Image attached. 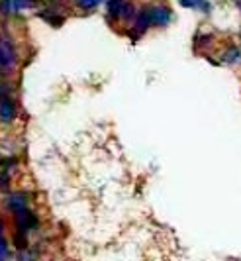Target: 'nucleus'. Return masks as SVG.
I'll return each instance as SVG.
<instances>
[{"label": "nucleus", "instance_id": "obj_1", "mask_svg": "<svg viewBox=\"0 0 241 261\" xmlns=\"http://www.w3.org/2000/svg\"><path fill=\"white\" fill-rule=\"evenodd\" d=\"M18 61L16 47H14L12 39L6 36H0V71H10Z\"/></svg>", "mask_w": 241, "mask_h": 261}, {"label": "nucleus", "instance_id": "obj_2", "mask_svg": "<svg viewBox=\"0 0 241 261\" xmlns=\"http://www.w3.org/2000/svg\"><path fill=\"white\" fill-rule=\"evenodd\" d=\"M106 10L108 16L116 20H128L134 16V6L130 4V0H108Z\"/></svg>", "mask_w": 241, "mask_h": 261}, {"label": "nucleus", "instance_id": "obj_3", "mask_svg": "<svg viewBox=\"0 0 241 261\" xmlns=\"http://www.w3.org/2000/svg\"><path fill=\"white\" fill-rule=\"evenodd\" d=\"M16 224H18V234L26 236L27 230H32V228L38 226V218H36V214L32 210L26 208L16 214Z\"/></svg>", "mask_w": 241, "mask_h": 261}, {"label": "nucleus", "instance_id": "obj_4", "mask_svg": "<svg viewBox=\"0 0 241 261\" xmlns=\"http://www.w3.org/2000/svg\"><path fill=\"white\" fill-rule=\"evenodd\" d=\"M151 26H153V20H151V6H145V8H141L139 12L135 14L134 32L137 36H141V34H145Z\"/></svg>", "mask_w": 241, "mask_h": 261}, {"label": "nucleus", "instance_id": "obj_5", "mask_svg": "<svg viewBox=\"0 0 241 261\" xmlns=\"http://www.w3.org/2000/svg\"><path fill=\"white\" fill-rule=\"evenodd\" d=\"M171 18H173L171 8L161 6V4H159V6H151V20H153V26H157V28L169 26Z\"/></svg>", "mask_w": 241, "mask_h": 261}, {"label": "nucleus", "instance_id": "obj_6", "mask_svg": "<svg viewBox=\"0 0 241 261\" xmlns=\"http://www.w3.org/2000/svg\"><path fill=\"white\" fill-rule=\"evenodd\" d=\"M6 206L12 210L14 214H18V212L26 210L27 208L26 195H22V193H12V195H8L6 196Z\"/></svg>", "mask_w": 241, "mask_h": 261}, {"label": "nucleus", "instance_id": "obj_7", "mask_svg": "<svg viewBox=\"0 0 241 261\" xmlns=\"http://www.w3.org/2000/svg\"><path fill=\"white\" fill-rule=\"evenodd\" d=\"M14 118H16V105L10 98L2 100L0 102V122L2 124H10V122H14Z\"/></svg>", "mask_w": 241, "mask_h": 261}, {"label": "nucleus", "instance_id": "obj_8", "mask_svg": "<svg viewBox=\"0 0 241 261\" xmlns=\"http://www.w3.org/2000/svg\"><path fill=\"white\" fill-rule=\"evenodd\" d=\"M178 2H180V6L190 8V10H200L204 14L212 12V4L208 0H178Z\"/></svg>", "mask_w": 241, "mask_h": 261}, {"label": "nucleus", "instance_id": "obj_9", "mask_svg": "<svg viewBox=\"0 0 241 261\" xmlns=\"http://www.w3.org/2000/svg\"><path fill=\"white\" fill-rule=\"evenodd\" d=\"M226 63H237L241 59V49L239 47H235V45H231L228 51L224 53V57H222Z\"/></svg>", "mask_w": 241, "mask_h": 261}, {"label": "nucleus", "instance_id": "obj_10", "mask_svg": "<svg viewBox=\"0 0 241 261\" xmlns=\"http://www.w3.org/2000/svg\"><path fill=\"white\" fill-rule=\"evenodd\" d=\"M10 244L6 242L4 236H0V261H8L10 259Z\"/></svg>", "mask_w": 241, "mask_h": 261}, {"label": "nucleus", "instance_id": "obj_11", "mask_svg": "<svg viewBox=\"0 0 241 261\" xmlns=\"http://www.w3.org/2000/svg\"><path fill=\"white\" fill-rule=\"evenodd\" d=\"M104 0H75V4L79 6L80 10H94L96 6H100Z\"/></svg>", "mask_w": 241, "mask_h": 261}, {"label": "nucleus", "instance_id": "obj_12", "mask_svg": "<svg viewBox=\"0 0 241 261\" xmlns=\"http://www.w3.org/2000/svg\"><path fill=\"white\" fill-rule=\"evenodd\" d=\"M38 4V0H14V10H29Z\"/></svg>", "mask_w": 241, "mask_h": 261}, {"label": "nucleus", "instance_id": "obj_13", "mask_svg": "<svg viewBox=\"0 0 241 261\" xmlns=\"http://www.w3.org/2000/svg\"><path fill=\"white\" fill-rule=\"evenodd\" d=\"M18 261H36V255L27 248H24L20 249V253H18Z\"/></svg>", "mask_w": 241, "mask_h": 261}, {"label": "nucleus", "instance_id": "obj_14", "mask_svg": "<svg viewBox=\"0 0 241 261\" xmlns=\"http://www.w3.org/2000/svg\"><path fill=\"white\" fill-rule=\"evenodd\" d=\"M14 10V0H0V14H10Z\"/></svg>", "mask_w": 241, "mask_h": 261}, {"label": "nucleus", "instance_id": "obj_15", "mask_svg": "<svg viewBox=\"0 0 241 261\" xmlns=\"http://www.w3.org/2000/svg\"><path fill=\"white\" fill-rule=\"evenodd\" d=\"M6 98H10V87L6 83H0V102Z\"/></svg>", "mask_w": 241, "mask_h": 261}, {"label": "nucleus", "instance_id": "obj_16", "mask_svg": "<svg viewBox=\"0 0 241 261\" xmlns=\"http://www.w3.org/2000/svg\"><path fill=\"white\" fill-rule=\"evenodd\" d=\"M235 4H237V8L241 10V0H235Z\"/></svg>", "mask_w": 241, "mask_h": 261}, {"label": "nucleus", "instance_id": "obj_17", "mask_svg": "<svg viewBox=\"0 0 241 261\" xmlns=\"http://www.w3.org/2000/svg\"><path fill=\"white\" fill-rule=\"evenodd\" d=\"M0 236H2V222H0Z\"/></svg>", "mask_w": 241, "mask_h": 261}]
</instances>
